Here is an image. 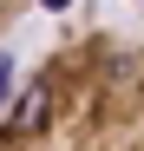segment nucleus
Segmentation results:
<instances>
[{"label":"nucleus","mask_w":144,"mask_h":151,"mask_svg":"<svg viewBox=\"0 0 144 151\" xmlns=\"http://www.w3.org/2000/svg\"><path fill=\"white\" fill-rule=\"evenodd\" d=\"M0 151H144V33H59L0 112Z\"/></svg>","instance_id":"nucleus-1"},{"label":"nucleus","mask_w":144,"mask_h":151,"mask_svg":"<svg viewBox=\"0 0 144 151\" xmlns=\"http://www.w3.org/2000/svg\"><path fill=\"white\" fill-rule=\"evenodd\" d=\"M26 7H33V0H0V40H7L20 20H26Z\"/></svg>","instance_id":"nucleus-2"}]
</instances>
